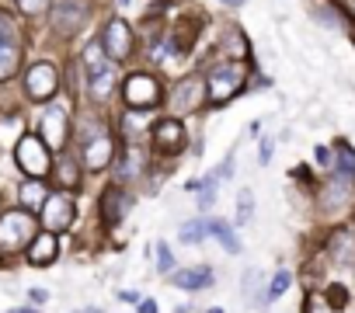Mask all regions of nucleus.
I'll return each mask as SVG.
<instances>
[{
  "label": "nucleus",
  "mask_w": 355,
  "mask_h": 313,
  "mask_svg": "<svg viewBox=\"0 0 355 313\" xmlns=\"http://www.w3.org/2000/svg\"><path fill=\"white\" fill-rule=\"evenodd\" d=\"M35 226H32V216L25 213H8L0 216V251H18L32 240Z\"/></svg>",
  "instance_id": "1"
},
{
  "label": "nucleus",
  "mask_w": 355,
  "mask_h": 313,
  "mask_svg": "<svg viewBox=\"0 0 355 313\" xmlns=\"http://www.w3.org/2000/svg\"><path fill=\"white\" fill-rule=\"evenodd\" d=\"M202 15H182L174 25H171V32H167V42H171V49L178 53V56H185V53H192L196 49V39L202 35Z\"/></svg>",
  "instance_id": "2"
},
{
  "label": "nucleus",
  "mask_w": 355,
  "mask_h": 313,
  "mask_svg": "<svg viewBox=\"0 0 355 313\" xmlns=\"http://www.w3.org/2000/svg\"><path fill=\"white\" fill-rule=\"evenodd\" d=\"M202 94H206V84L202 77H185V80H178L171 87V111L174 115H185V111H196L202 105Z\"/></svg>",
  "instance_id": "3"
},
{
  "label": "nucleus",
  "mask_w": 355,
  "mask_h": 313,
  "mask_svg": "<svg viewBox=\"0 0 355 313\" xmlns=\"http://www.w3.org/2000/svg\"><path fill=\"white\" fill-rule=\"evenodd\" d=\"M244 87V70L241 66H216L213 73H209V98L216 101V105H223V101H230L237 91Z\"/></svg>",
  "instance_id": "4"
},
{
  "label": "nucleus",
  "mask_w": 355,
  "mask_h": 313,
  "mask_svg": "<svg viewBox=\"0 0 355 313\" xmlns=\"http://www.w3.org/2000/svg\"><path fill=\"white\" fill-rule=\"evenodd\" d=\"M125 101H129V108H157V101H160V84L150 77V73H132L129 80H125Z\"/></svg>",
  "instance_id": "5"
},
{
  "label": "nucleus",
  "mask_w": 355,
  "mask_h": 313,
  "mask_svg": "<svg viewBox=\"0 0 355 313\" xmlns=\"http://www.w3.org/2000/svg\"><path fill=\"white\" fill-rule=\"evenodd\" d=\"M18 164H21V171H28L32 178H46V175H49V153H46V146H42L39 136H25V139L18 143Z\"/></svg>",
  "instance_id": "6"
},
{
  "label": "nucleus",
  "mask_w": 355,
  "mask_h": 313,
  "mask_svg": "<svg viewBox=\"0 0 355 313\" xmlns=\"http://www.w3.org/2000/svg\"><path fill=\"white\" fill-rule=\"evenodd\" d=\"M56 87H60V73H56L53 63H35V66L28 70V77H25V91H28L32 101H46V98H53Z\"/></svg>",
  "instance_id": "7"
},
{
  "label": "nucleus",
  "mask_w": 355,
  "mask_h": 313,
  "mask_svg": "<svg viewBox=\"0 0 355 313\" xmlns=\"http://www.w3.org/2000/svg\"><path fill=\"white\" fill-rule=\"evenodd\" d=\"M101 46H105V53H108V60H112V63L125 60V56L132 53V32H129V25H125L122 18H112V21L105 25Z\"/></svg>",
  "instance_id": "8"
},
{
  "label": "nucleus",
  "mask_w": 355,
  "mask_h": 313,
  "mask_svg": "<svg viewBox=\"0 0 355 313\" xmlns=\"http://www.w3.org/2000/svg\"><path fill=\"white\" fill-rule=\"evenodd\" d=\"M42 223H46V230L63 233V230L73 223V199L63 195V192L49 195V199L42 202Z\"/></svg>",
  "instance_id": "9"
},
{
  "label": "nucleus",
  "mask_w": 355,
  "mask_h": 313,
  "mask_svg": "<svg viewBox=\"0 0 355 313\" xmlns=\"http://www.w3.org/2000/svg\"><path fill=\"white\" fill-rule=\"evenodd\" d=\"M53 25H56L60 35H73V32L84 25V8H80V0H63V4H56Z\"/></svg>",
  "instance_id": "10"
},
{
  "label": "nucleus",
  "mask_w": 355,
  "mask_h": 313,
  "mask_svg": "<svg viewBox=\"0 0 355 313\" xmlns=\"http://www.w3.org/2000/svg\"><path fill=\"white\" fill-rule=\"evenodd\" d=\"M115 156V146H112V136H94V139H87L84 143V164L91 168V171H101L108 161Z\"/></svg>",
  "instance_id": "11"
},
{
  "label": "nucleus",
  "mask_w": 355,
  "mask_h": 313,
  "mask_svg": "<svg viewBox=\"0 0 355 313\" xmlns=\"http://www.w3.org/2000/svg\"><path fill=\"white\" fill-rule=\"evenodd\" d=\"M87 87H91V94L94 98H108L112 91H115V66H112V60H101V63H94V66H87Z\"/></svg>",
  "instance_id": "12"
},
{
  "label": "nucleus",
  "mask_w": 355,
  "mask_h": 313,
  "mask_svg": "<svg viewBox=\"0 0 355 313\" xmlns=\"http://www.w3.org/2000/svg\"><path fill=\"white\" fill-rule=\"evenodd\" d=\"M153 143L160 153H178L185 146V136H182V125H178V118H164L157 129H153Z\"/></svg>",
  "instance_id": "13"
},
{
  "label": "nucleus",
  "mask_w": 355,
  "mask_h": 313,
  "mask_svg": "<svg viewBox=\"0 0 355 313\" xmlns=\"http://www.w3.org/2000/svg\"><path fill=\"white\" fill-rule=\"evenodd\" d=\"M348 199H352V181H348V178H334V181L324 185V192H320V209H324V213H338V209L348 206Z\"/></svg>",
  "instance_id": "14"
},
{
  "label": "nucleus",
  "mask_w": 355,
  "mask_h": 313,
  "mask_svg": "<svg viewBox=\"0 0 355 313\" xmlns=\"http://www.w3.org/2000/svg\"><path fill=\"white\" fill-rule=\"evenodd\" d=\"M42 132H46V143L60 150V146L67 143V115H63L60 108L46 111V118H42Z\"/></svg>",
  "instance_id": "15"
},
{
  "label": "nucleus",
  "mask_w": 355,
  "mask_h": 313,
  "mask_svg": "<svg viewBox=\"0 0 355 313\" xmlns=\"http://www.w3.org/2000/svg\"><path fill=\"white\" fill-rule=\"evenodd\" d=\"M171 282L178 289H206V285H213V271L206 265L202 268H185V271H174Z\"/></svg>",
  "instance_id": "16"
},
{
  "label": "nucleus",
  "mask_w": 355,
  "mask_h": 313,
  "mask_svg": "<svg viewBox=\"0 0 355 313\" xmlns=\"http://www.w3.org/2000/svg\"><path fill=\"white\" fill-rule=\"evenodd\" d=\"M53 258H56V237L53 233H42L28 244V261L32 265H49Z\"/></svg>",
  "instance_id": "17"
},
{
  "label": "nucleus",
  "mask_w": 355,
  "mask_h": 313,
  "mask_svg": "<svg viewBox=\"0 0 355 313\" xmlns=\"http://www.w3.org/2000/svg\"><path fill=\"white\" fill-rule=\"evenodd\" d=\"M18 56L21 53H18V42L15 39H8V35L0 39V80H8L18 70Z\"/></svg>",
  "instance_id": "18"
},
{
  "label": "nucleus",
  "mask_w": 355,
  "mask_h": 313,
  "mask_svg": "<svg viewBox=\"0 0 355 313\" xmlns=\"http://www.w3.org/2000/svg\"><path fill=\"white\" fill-rule=\"evenodd\" d=\"M125 209H129V195H125L122 188H112V192L105 195V216H108V223H119Z\"/></svg>",
  "instance_id": "19"
},
{
  "label": "nucleus",
  "mask_w": 355,
  "mask_h": 313,
  "mask_svg": "<svg viewBox=\"0 0 355 313\" xmlns=\"http://www.w3.org/2000/svg\"><path fill=\"white\" fill-rule=\"evenodd\" d=\"M220 46H223L227 56H234V60H244V56H248V39H244L237 28H227L223 39H220Z\"/></svg>",
  "instance_id": "20"
},
{
  "label": "nucleus",
  "mask_w": 355,
  "mask_h": 313,
  "mask_svg": "<svg viewBox=\"0 0 355 313\" xmlns=\"http://www.w3.org/2000/svg\"><path fill=\"white\" fill-rule=\"evenodd\" d=\"M251 213H254V195H251V188H241V195H237V226H244V223H251Z\"/></svg>",
  "instance_id": "21"
},
{
  "label": "nucleus",
  "mask_w": 355,
  "mask_h": 313,
  "mask_svg": "<svg viewBox=\"0 0 355 313\" xmlns=\"http://www.w3.org/2000/svg\"><path fill=\"white\" fill-rule=\"evenodd\" d=\"M209 230H213V233L220 237V244H223V247H227L230 254H241V240H237V233H234V230H230L227 223H209Z\"/></svg>",
  "instance_id": "22"
},
{
  "label": "nucleus",
  "mask_w": 355,
  "mask_h": 313,
  "mask_svg": "<svg viewBox=\"0 0 355 313\" xmlns=\"http://www.w3.org/2000/svg\"><path fill=\"white\" fill-rule=\"evenodd\" d=\"M206 233H209V226H206L202 220H192V223L182 226V244H202Z\"/></svg>",
  "instance_id": "23"
},
{
  "label": "nucleus",
  "mask_w": 355,
  "mask_h": 313,
  "mask_svg": "<svg viewBox=\"0 0 355 313\" xmlns=\"http://www.w3.org/2000/svg\"><path fill=\"white\" fill-rule=\"evenodd\" d=\"M289 282H293V275H289V271H275V275H272V285H268V292H265V296H268V299H279V296L289 289Z\"/></svg>",
  "instance_id": "24"
},
{
  "label": "nucleus",
  "mask_w": 355,
  "mask_h": 313,
  "mask_svg": "<svg viewBox=\"0 0 355 313\" xmlns=\"http://www.w3.org/2000/svg\"><path fill=\"white\" fill-rule=\"evenodd\" d=\"M331 254H334L338 261H352V240H348L345 233H338V237L331 240Z\"/></svg>",
  "instance_id": "25"
},
{
  "label": "nucleus",
  "mask_w": 355,
  "mask_h": 313,
  "mask_svg": "<svg viewBox=\"0 0 355 313\" xmlns=\"http://www.w3.org/2000/svg\"><path fill=\"white\" fill-rule=\"evenodd\" d=\"M49 4H53V0H18L21 15H28V18H39V15H46V11H49Z\"/></svg>",
  "instance_id": "26"
},
{
  "label": "nucleus",
  "mask_w": 355,
  "mask_h": 313,
  "mask_svg": "<svg viewBox=\"0 0 355 313\" xmlns=\"http://www.w3.org/2000/svg\"><path fill=\"white\" fill-rule=\"evenodd\" d=\"M21 202H25L28 209L42 206V185H25V188H21Z\"/></svg>",
  "instance_id": "27"
},
{
  "label": "nucleus",
  "mask_w": 355,
  "mask_h": 313,
  "mask_svg": "<svg viewBox=\"0 0 355 313\" xmlns=\"http://www.w3.org/2000/svg\"><path fill=\"white\" fill-rule=\"evenodd\" d=\"M303 313H334V306L327 303V296H310L306 306H303Z\"/></svg>",
  "instance_id": "28"
},
{
  "label": "nucleus",
  "mask_w": 355,
  "mask_h": 313,
  "mask_svg": "<svg viewBox=\"0 0 355 313\" xmlns=\"http://www.w3.org/2000/svg\"><path fill=\"white\" fill-rule=\"evenodd\" d=\"M338 156H341V171L345 175H355V150L345 146V143H338Z\"/></svg>",
  "instance_id": "29"
},
{
  "label": "nucleus",
  "mask_w": 355,
  "mask_h": 313,
  "mask_svg": "<svg viewBox=\"0 0 355 313\" xmlns=\"http://www.w3.org/2000/svg\"><path fill=\"white\" fill-rule=\"evenodd\" d=\"M157 268L167 275V271H174V254L167 251V244H157Z\"/></svg>",
  "instance_id": "30"
},
{
  "label": "nucleus",
  "mask_w": 355,
  "mask_h": 313,
  "mask_svg": "<svg viewBox=\"0 0 355 313\" xmlns=\"http://www.w3.org/2000/svg\"><path fill=\"white\" fill-rule=\"evenodd\" d=\"M60 178H63L67 188H73V185H77V164H73V161H63V164H60Z\"/></svg>",
  "instance_id": "31"
},
{
  "label": "nucleus",
  "mask_w": 355,
  "mask_h": 313,
  "mask_svg": "<svg viewBox=\"0 0 355 313\" xmlns=\"http://www.w3.org/2000/svg\"><path fill=\"white\" fill-rule=\"evenodd\" d=\"M327 303H331L334 310H341V306L348 303V292H345V285H331V292H327Z\"/></svg>",
  "instance_id": "32"
},
{
  "label": "nucleus",
  "mask_w": 355,
  "mask_h": 313,
  "mask_svg": "<svg viewBox=\"0 0 355 313\" xmlns=\"http://www.w3.org/2000/svg\"><path fill=\"white\" fill-rule=\"evenodd\" d=\"M28 299H32V303H39V306H42V303H46V299H49V292H46V289H28Z\"/></svg>",
  "instance_id": "33"
},
{
  "label": "nucleus",
  "mask_w": 355,
  "mask_h": 313,
  "mask_svg": "<svg viewBox=\"0 0 355 313\" xmlns=\"http://www.w3.org/2000/svg\"><path fill=\"white\" fill-rule=\"evenodd\" d=\"M317 164H331V153H327V146H317Z\"/></svg>",
  "instance_id": "34"
},
{
  "label": "nucleus",
  "mask_w": 355,
  "mask_h": 313,
  "mask_svg": "<svg viewBox=\"0 0 355 313\" xmlns=\"http://www.w3.org/2000/svg\"><path fill=\"white\" fill-rule=\"evenodd\" d=\"M268 156H272V139L261 143V164H268Z\"/></svg>",
  "instance_id": "35"
},
{
  "label": "nucleus",
  "mask_w": 355,
  "mask_h": 313,
  "mask_svg": "<svg viewBox=\"0 0 355 313\" xmlns=\"http://www.w3.org/2000/svg\"><path fill=\"white\" fill-rule=\"evenodd\" d=\"M139 313H157V306H153V303L146 299V303H139Z\"/></svg>",
  "instance_id": "36"
},
{
  "label": "nucleus",
  "mask_w": 355,
  "mask_h": 313,
  "mask_svg": "<svg viewBox=\"0 0 355 313\" xmlns=\"http://www.w3.org/2000/svg\"><path fill=\"white\" fill-rule=\"evenodd\" d=\"M4 35H8V18L0 15V39H4Z\"/></svg>",
  "instance_id": "37"
},
{
  "label": "nucleus",
  "mask_w": 355,
  "mask_h": 313,
  "mask_svg": "<svg viewBox=\"0 0 355 313\" xmlns=\"http://www.w3.org/2000/svg\"><path fill=\"white\" fill-rule=\"evenodd\" d=\"M345 8H348V15L355 18V0H345Z\"/></svg>",
  "instance_id": "38"
},
{
  "label": "nucleus",
  "mask_w": 355,
  "mask_h": 313,
  "mask_svg": "<svg viewBox=\"0 0 355 313\" xmlns=\"http://www.w3.org/2000/svg\"><path fill=\"white\" fill-rule=\"evenodd\" d=\"M223 4H230V8H241V4H244V0H223Z\"/></svg>",
  "instance_id": "39"
},
{
  "label": "nucleus",
  "mask_w": 355,
  "mask_h": 313,
  "mask_svg": "<svg viewBox=\"0 0 355 313\" xmlns=\"http://www.w3.org/2000/svg\"><path fill=\"white\" fill-rule=\"evenodd\" d=\"M11 313H39V310H25V306H18V310H11Z\"/></svg>",
  "instance_id": "40"
},
{
  "label": "nucleus",
  "mask_w": 355,
  "mask_h": 313,
  "mask_svg": "<svg viewBox=\"0 0 355 313\" xmlns=\"http://www.w3.org/2000/svg\"><path fill=\"white\" fill-rule=\"evenodd\" d=\"M77 313H105V310H94V306H87V310H77Z\"/></svg>",
  "instance_id": "41"
},
{
  "label": "nucleus",
  "mask_w": 355,
  "mask_h": 313,
  "mask_svg": "<svg viewBox=\"0 0 355 313\" xmlns=\"http://www.w3.org/2000/svg\"><path fill=\"white\" fill-rule=\"evenodd\" d=\"M119 4H122V8H132V4H136V0H119Z\"/></svg>",
  "instance_id": "42"
}]
</instances>
